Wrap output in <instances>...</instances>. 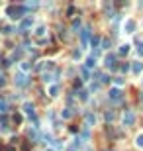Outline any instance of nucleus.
<instances>
[{
  "mask_svg": "<svg viewBox=\"0 0 143 151\" xmlns=\"http://www.w3.org/2000/svg\"><path fill=\"white\" fill-rule=\"evenodd\" d=\"M104 65H106L108 69H114V67H116V63H114V55H108V57L104 59Z\"/></svg>",
  "mask_w": 143,
  "mask_h": 151,
  "instance_id": "obj_1",
  "label": "nucleus"
},
{
  "mask_svg": "<svg viewBox=\"0 0 143 151\" xmlns=\"http://www.w3.org/2000/svg\"><path fill=\"white\" fill-rule=\"evenodd\" d=\"M133 120H135V116H133L132 112H127V114L123 116V124H127V126H132V124H133Z\"/></svg>",
  "mask_w": 143,
  "mask_h": 151,
  "instance_id": "obj_2",
  "label": "nucleus"
},
{
  "mask_svg": "<svg viewBox=\"0 0 143 151\" xmlns=\"http://www.w3.org/2000/svg\"><path fill=\"white\" fill-rule=\"evenodd\" d=\"M8 12L12 14V18H20V14L24 12V8H10Z\"/></svg>",
  "mask_w": 143,
  "mask_h": 151,
  "instance_id": "obj_3",
  "label": "nucleus"
},
{
  "mask_svg": "<svg viewBox=\"0 0 143 151\" xmlns=\"http://www.w3.org/2000/svg\"><path fill=\"white\" fill-rule=\"evenodd\" d=\"M133 28H135V24H133V20H127V22H125V30H127V32H132Z\"/></svg>",
  "mask_w": 143,
  "mask_h": 151,
  "instance_id": "obj_4",
  "label": "nucleus"
},
{
  "mask_svg": "<svg viewBox=\"0 0 143 151\" xmlns=\"http://www.w3.org/2000/svg\"><path fill=\"white\" fill-rule=\"evenodd\" d=\"M110 96L114 98V100H120V90H112V92H110Z\"/></svg>",
  "mask_w": 143,
  "mask_h": 151,
  "instance_id": "obj_5",
  "label": "nucleus"
},
{
  "mask_svg": "<svg viewBox=\"0 0 143 151\" xmlns=\"http://www.w3.org/2000/svg\"><path fill=\"white\" fill-rule=\"evenodd\" d=\"M141 69H143V65H139V63H137V65H133V71H135V73H139Z\"/></svg>",
  "mask_w": 143,
  "mask_h": 151,
  "instance_id": "obj_6",
  "label": "nucleus"
},
{
  "mask_svg": "<svg viewBox=\"0 0 143 151\" xmlns=\"http://www.w3.org/2000/svg\"><path fill=\"white\" fill-rule=\"evenodd\" d=\"M137 145H139V147H143V135H139V137H137Z\"/></svg>",
  "mask_w": 143,
  "mask_h": 151,
  "instance_id": "obj_7",
  "label": "nucleus"
},
{
  "mask_svg": "<svg viewBox=\"0 0 143 151\" xmlns=\"http://www.w3.org/2000/svg\"><path fill=\"white\" fill-rule=\"evenodd\" d=\"M6 122H8V118H6V116H2V118H0V124H2V126H6Z\"/></svg>",
  "mask_w": 143,
  "mask_h": 151,
  "instance_id": "obj_8",
  "label": "nucleus"
},
{
  "mask_svg": "<svg viewBox=\"0 0 143 151\" xmlns=\"http://www.w3.org/2000/svg\"><path fill=\"white\" fill-rule=\"evenodd\" d=\"M139 55H143V45H139Z\"/></svg>",
  "mask_w": 143,
  "mask_h": 151,
  "instance_id": "obj_9",
  "label": "nucleus"
},
{
  "mask_svg": "<svg viewBox=\"0 0 143 151\" xmlns=\"http://www.w3.org/2000/svg\"><path fill=\"white\" fill-rule=\"evenodd\" d=\"M141 100H143V96H141Z\"/></svg>",
  "mask_w": 143,
  "mask_h": 151,
  "instance_id": "obj_10",
  "label": "nucleus"
}]
</instances>
